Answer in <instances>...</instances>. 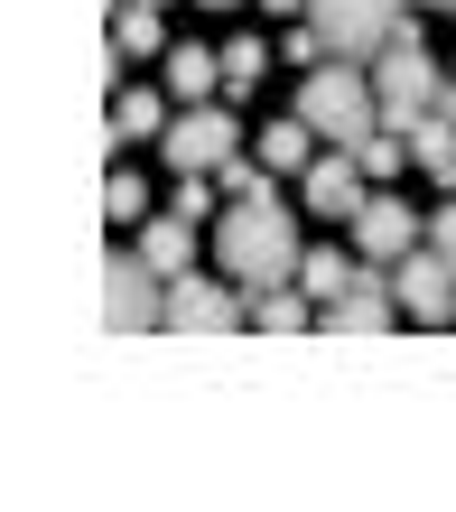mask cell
<instances>
[{
    "label": "cell",
    "mask_w": 456,
    "mask_h": 512,
    "mask_svg": "<svg viewBox=\"0 0 456 512\" xmlns=\"http://www.w3.org/2000/svg\"><path fill=\"white\" fill-rule=\"evenodd\" d=\"M215 261H224V280L242 289H280L298 280V224H289V205L280 196H233L224 215H215Z\"/></svg>",
    "instance_id": "6da1fadb"
},
{
    "label": "cell",
    "mask_w": 456,
    "mask_h": 512,
    "mask_svg": "<svg viewBox=\"0 0 456 512\" xmlns=\"http://www.w3.org/2000/svg\"><path fill=\"white\" fill-rule=\"evenodd\" d=\"M298 122H308L317 140H336V149H354L363 131H382V94H373V75H363V56L308 66V84H298Z\"/></svg>",
    "instance_id": "7a4b0ae2"
},
{
    "label": "cell",
    "mask_w": 456,
    "mask_h": 512,
    "mask_svg": "<svg viewBox=\"0 0 456 512\" xmlns=\"http://www.w3.org/2000/svg\"><path fill=\"white\" fill-rule=\"evenodd\" d=\"M373 94H382V131H419V122L447 103V75L429 66V47H419V10H410L401 38L373 56Z\"/></svg>",
    "instance_id": "3957f363"
},
{
    "label": "cell",
    "mask_w": 456,
    "mask_h": 512,
    "mask_svg": "<svg viewBox=\"0 0 456 512\" xmlns=\"http://www.w3.org/2000/svg\"><path fill=\"white\" fill-rule=\"evenodd\" d=\"M410 10H419V0H308L326 56H382L410 28Z\"/></svg>",
    "instance_id": "277c9868"
},
{
    "label": "cell",
    "mask_w": 456,
    "mask_h": 512,
    "mask_svg": "<svg viewBox=\"0 0 456 512\" xmlns=\"http://www.w3.org/2000/svg\"><path fill=\"white\" fill-rule=\"evenodd\" d=\"M103 326L140 336V326H168V270L149 252H112L103 261Z\"/></svg>",
    "instance_id": "5b68a950"
},
{
    "label": "cell",
    "mask_w": 456,
    "mask_h": 512,
    "mask_svg": "<svg viewBox=\"0 0 456 512\" xmlns=\"http://www.w3.org/2000/svg\"><path fill=\"white\" fill-rule=\"evenodd\" d=\"M159 149H168V168H224V159H242V131H233V112L187 103V112L159 131Z\"/></svg>",
    "instance_id": "8992f818"
},
{
    "label": "cell",
    "mask_w": 456,
    "mask_h": 512,
    "mask_svg": "<svg viewBox=\"0 0 456 512\" xmlns=\"http://www.w3.org/2000/svg\"><path fill=\"white\" fill-rule=\"evenodd\" d=\"M391 289H401V317L419 326H456V261L419 243L410 261H391Z\"/></svg>",
    "instance_id": "52a82bcc"
},
{
    "label": "cell",
    "mask_w": 456,
    "mask_h": 512,
    "mask_svg": "<svg viewBox=\"0 0 456 512\" xmlns=\"http://www.w3.org/2000/svg\"><path fill=\"white\" fill-rule=\"evenodd\" d=\"M242 317H252V308H242V280L224 289V280H196V270L168 280V326H177V336H233Z\"/></svg>",
    "instance_id": "ba28073f"
},
{
    "label": "cell",
    "mask_w": 456,
    "mask_h": 512,
    "mask_svg": "<svg viewBox=\"0 0 456 512\" xmlns=\"http://www.w3.org/2000/svg\"><path fill=\"white\" fill-rule=\"evenodd\" d=\"M298 177H308V215H336V224H354V215H363V196H373L363 159H354V149H336V140H326Z\"/></svg>",
    "instance_id": "9c48e42d"
},
{
    "label": "cell",
    "mask_w": 456,
    "mask_h": 512,
    "mask_svg": "<svg viewBox=\"0 0 456 512\" xmlns=\"http://www.w3.org/2000/svg\"><path fill=\"white\" fill-rule=\"evenodd\" d=\"M354 243H363V261H410L419 243H429V224H419L401 196H363V215H354Z\"/></svg>",
    "instance_id": "30bf717a"
},
{
    "label": "cell",
    "mask_w": 456,
    "mask_h": 512,
    "mask_svg": "<svg viewBox=\"0 0 456 512\" xmlns=\"http://www.w3.org/2000/svg\"><path fill=\"white\" fill-rule=\"evenodd\" d=\"M168 94H177V103L224 94V47H168Z\"/></svg>",
    "instance_id": "8fae6325"
},
{
    "label": "cell",
    "mask_w": 456,
    "mask_h": 512,
    "mask_svg": "<svg viewBox=\"0 0 456 512\" xmlns=\"http://www.w3.org/2000/svg\"><path fill=\"white\" fill-rule=\"evenodd\" d=\"M140 252L168 270V280H187V261H196V224L187 215H159V224H140Z\"/></svg>",
    "instance_id": "7c38bea8"
},
{
    "label": "cell",
    "mask_w": 456,
    "mask_h": 512,
    "mask_svg": "<svg viewBox=\"0 0 456 512\" xmlns=\"http://www.w3.org/2000/svg\"><path fill=\"white\" fill-rule=\"evenodd\" d=\"M308 317H317V298L298 289V280H280V289H252V326H270V336H298Z\"/></svg>",
    "instance_id": "4fadbf2b"
},
{
    "label": "cell",
    "mask_w": 456,
    "mask_h": 512,
    "mask_svg": "<svg viewBox=\"0 0 456 512\" xmlns=\"http://www.w3.org/2000/svg\"><path fill=\"white\" fill-rule=\"evenodd\" d=\"M252 159L289 177V168H308V159H317V131H308V122H298V112H289V122H270V131L252 140Z\"/></svg>",
    "instance_id": "5bb4252c"
},
{
    "label": "cell",
    "mask_w": 456,
    "mask_h": 512,
    "mask_svg": "<svg viewBox=\"0 0 456 512\" xmlns=\"http://www.w3.org/2000/svg\"><path fill=\"white\" fill-rule=\"evenodd\" d=\"M410 168H429L438 187H456V122L447 112H429V122L410 131Z\"/></svg>",
    "instance_id": "9a60e30c"
},
{
    "label": "cell",
    "mask_w": 456,
    "mask_h": 512,
    "mask_svg": "<svg viewBox=\"0 0 456 512\" xmlns=\"http://www.w3.org/2000/svg\"><path fill=\"white\" fill-rule=\"evenodd\" d=\"M168 131V94H149V84H131V94L112 103V140H159Z\"/></svg>",
    "instance_id": "2e32d148"
},
{
    "label": "cell",
    "mask_w": 456,
    "mask_h": 512,
    "mask_svg": "<svg viewBox=\"0 0 456 512\" xmlns=\"http://www.w3.org/2000/svg\"><path fill=\"white\" fill-rule=\"evenodd\" d=\"M112 47H121V56H149V47H168V19H159V0H121V19H112Z\"/></svg>",
    "instance_id": "e0dca14e"
},
{
    "label": "cell",
    "mask_w": 456,
    "mask_h": 512,
    "mask_svg": "<svg viewBox=\"0 0 456 512\" xmlns=\"http://www.w3.org/2000/svg\"><path fill=\"white\" fill-rule=\"evenodd\" d=\"M354 280H363V270H354L345 252H308V261H298V289H308L317 308H336V298H345Z\"/></svg>",
    "instance_id": "ac0fdd59"
},
{
    "label": "cell",
    "mask_w": 456,
    "mask_h": 512,
    "mask_svg": "<svg viewBox=\"0 0 456 512\" xmlns=\"http://www.w3.org/2000/svg\"><path fill=\"white\" fill-rule=\"evenodd\" d=\"M103 215H112V224H140V215H149V187H140L131 168H112V177H103Z\"/></svg>",
    "instance_id": "d6986e66"
},
{
    "label": "cell",
    "mask_w": 456,
    "mask_h": 512,
    "mask_svg": "<svg viewBox=\"0 0 456 512\" xmlns=\"http://www.w3.org/2000/svg\"><path fill=\"white\" fill-rule=\"evenodd\" d=\"M261 66H270V47H261V38H233V47H224V94H252Z\"/></svg>",
    "instance_id": "ffe728a7"
},
{
    "label": "cell",
    "mask_w": 456,
    "mask_h": 512,
    "mask_svg": "<svg viewBox=\"0 0 456 512\" xmlns=\"http://www.w3.org/2000/svg\"><path fill=\"white\" fill-rule=\"evenodd\" d=\"M429 252H447V261H456V205H438V215H429Z\"/></svg>",
    "instance_id": "44dd1931"
},
{
    "label": "cell",
    "mask_w": 456,
    "mask_h": 512,
    "mask_svg": "<svg viewBox=\"0 0 456 512\" xmlns=\"http://www.w3.org/2000/svg\"><path fill=\"white\" fill-rule=\"evenodd\" d=\"M261 10H289V19H308V0H261Z\"/></svg>",
    "instance_id": "7402d4cb"
},
{
    "label": "cell",
    "mask_w": 456,
    "mask_h": 512,
    "mask_svg": "<svg viewBox=\"0 0 456 512\" xmlns=\"http://www.w3.org/2000/svg\"><path fill=\"white\" fill-rule=\"evenodd\" d=\"M438 112H447V122H456V75H447V103H438Z\"/></svg>",
    "instance_id": "603a6c76"
},
{
    "label": "cell",
    "mask_w": 456,
    "mask_h": 512,
    "mask_svg": "<svg viewBox=\"0 0 456 512\" xmlns=\"http://www.w3.org/2000/svg\"><path fill=\"white\" fill-rule=\"evenodd\" d=\"M419 10H456V0H419Z\"/></svg>",
    "instance_id": "cb8c5ba5"
},
{
    "label": "cell",
    "mask_w": 456,
    "mask_h": 512,
    "mask_svg": "<svg viewBox=\"0 0 456 512\" xmlns=\"http://www.w3.org/2000/svg\"><path fill=\"white\" fill-rule=\"evenodd\" d=\"M205 10H242V0H205Z\"/></svg>",
    "instance_id": "d4e9b609"
},
{
    "label": "cell",
    "mask_w": 456,
    "mask_h": 512,
    "mask_svg": "<svg viewBox=\"0 0 456 512\" xmlns=\"http://www.w3.org/2000/svg\"><path fill=\"white\" fill-rule=\"evenodd\" d=\"M159 10H168V0H159Z\"/></svg>",
    "instance_id": "484cf974"
}]
</instances>
